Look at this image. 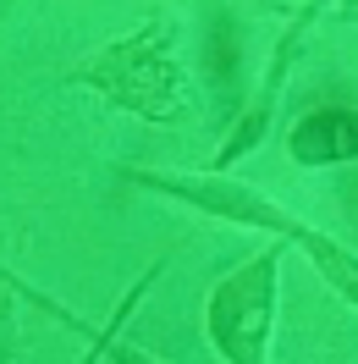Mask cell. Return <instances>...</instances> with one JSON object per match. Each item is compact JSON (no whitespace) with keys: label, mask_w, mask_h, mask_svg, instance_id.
Instances as JSON below:
<instances>
[{"label":"cell","mask_w":358,"mask_h":364,"mask_svg":"<svg viewBox=\"0 0 358 364\" xmlns=\"http://www.w3.org/2000/svg\"><path fill=\"white\" fill-rule=\"evenodd\" d=\"M116 177H127L143 193L177 199V205L199 210V215H215V221H232V227H259L270 237H281L287 249H298L309 259L314 276L358 315V254L347 243H336L325 227H314L303 215H292L287 205H276L254 182L232 177V171H155V166H116Z\"/></svg>","instance_id":"cell-1"},{"label":"cell","mask_w":358,"mask_h":364,"mask_svg":"<svg viewBox=\"0 0 358 364\" xmlns=\"http://www.w3.org/2000/svg\"><path fill=\"white\" fill-rule=\"evenodd\" d=\"M72 83L94 89L105 105L133 111L143 122H182L188 77H182V61H177V23L149 17L143 28L111 39L105 50H94L89 61L72 72Z\"/></svg>","instance_id":"cell-2"},{"label":"cell","mask_w":358,"mask_h":364,"mask_svg":"<svg viewBox=\"0 0 358 364\" xmlns=\"http://www.w3.org/2000/svg\"><path fill=\"white\" fill-rule=\"evenodd\" d=\"M281 259L287 243L270 237L226 271L210 298H204V337L221 364H270V337H276V304H281Z\"/></svg>","instance_id":"cell-3"},{"label":"cell","mask_w":358,"mask_h":364,"mask_svg":"<svg viewBox=\"0 0 358 364\" xmlns=\"http://www.w3.org/2000/svg\"><path fill=\"white\" fill-rule=\"evenodd\" d=\"M314 17H320V0H309V6H298V11H292V23H287V33H281V45H276V61H270L265 83H259V94L248 100V111L237 116V127H232V138L221 144V155L210 160V171H232L243 155H254V149L265 144L270 116H276V100H281V83H287L292 61L303 55V39H309Z\"/></svg>","instance_id":"cell-4"},{"label":"cell","mask_w":358,"mask_h":364,"mask_svg":"<svg viewBox=\"0 0 358 364\" xmlns=\"http://www.w3.org/2000/svg\"><path fill=\"white\" fill-rule=\"evenodd\" d=\"M287 155L292 166H347L358 160V111L353 105H320V111L298 116L287 133Z\"/></svg>","instance_id":"cell-5"},{"label":"cell","mask_w":358,"mask_h":364,"mask_svg":"<svg viewBox=\"0 0 358 364\" xmlns=\"http://www.w3.org/2000/svg\"><path fill=\"white\" fill-rule=\"evenodd\" d=\"M0 282H6V287H11V293H17V298H28L33 309H45V315H55V320H61V326H67V331H77V337H99V326H94V320L72 315V309H67V304H61V298H50L45 287H33V282H23V276H17V271H6V265H0Z\"/></svg>","instance_id":"cell-6"},{"label":"cell","mask_w":358,"mask_h":364,"mask_svg":"<svg viewBox=\"0 0 358 364\" xmlns=\"http://www.w3.org/2000/svg\"><path fill=\"white\" fill-rule=\"evenodd\" d=\"M111 359H116V364H149V353H138V348H121V342H116Z\"/></svg>","instance_id":"cell-7"},{"label":"cell","mask_w":358,"mask_h":364,"mask_svg":"<svg viewBox=\"0 0 358 364\" xmlns=\"http://www.w3.org/2000/svg\"><path fill=\"white\" fill-rule=\"evenodd\" d=\"M353 11H358V0H347V17H353Z\"/></svg>","instance_id":"cell-8"},{"label":"cell","mask_w":358,"mask_h":364,"mask_svg":"<svg viewBox=\"0 0 358 364\" xmlns=\"http://www.w3.org/2000/svg\"><path fill=\"white\" fill-rule=\"evenodd\" d=\"M347 23H358V11H353V17H347Z\"/></svg>","instance_id":"cell-9"}]
</instances>
